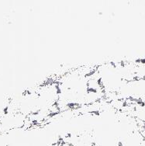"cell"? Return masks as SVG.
Segmentation results:
<instances>
[{
	"label": "cell",
	"instance_id": "obj_1",
	"mask_svg": "<svg viewBox=\"0 0 145 146\" xmlns=\"http://www.w3.org/2000/svg\"><path fill=\"white\" fill-rule=\"evenodd\" d=\"M61 146H72V145H70V144H68V143H64V144H62Z\"/></svg>",
	"mask_w": 145,
	"mask_h": 146
},
{
	"label": "cell",
	"instance_id": "obj_2",
	"mask_svg": "<svg viewBox=\"0 0 145 146\" xmlns=\"http://www.w3.org/2000/svg\"><path fill=\"white\" fill-rule=\"evenodd\" d=\"M143 137H144V139H145V135H143Z\"/></svg>",
	"mask_w": 145,
	"mask_h": 146
}]
</instances>
